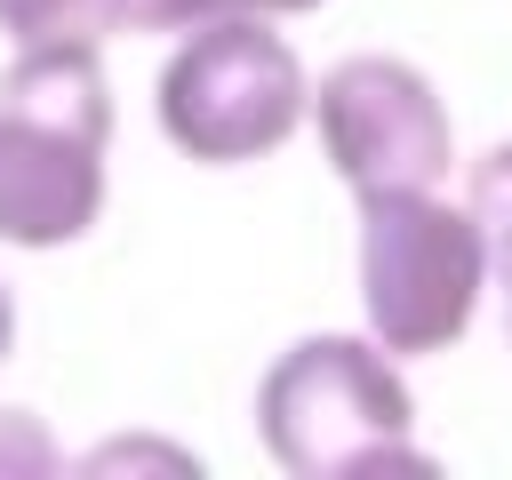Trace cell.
I'll return each instance as SVG.
<instances>
[{"mask_svg":"<svg viewBox=\"0 0 512 480\" xmlns=\"http://www.w3.org/2000/svg\"><path fill=\"white\" fill-rule=\"evenodd\" d=\"M112 88L104 48H16L0 72V240L64 248L104 216Z\"/></svg>","mask_w":512,"mask_h":480,"instance_id":"cell-1","label":"cell"},{"mask_svg":"<svg viewBox=\"0 0 512 480\" xmlns=\"http://www.w3.org/2000/svg\"><path fill=\"white\" fill-rule=\"evenodd\" d=\"M8 352H16V288L0 280V360H8Z\"/></svg>","mask_w":512,"mask_h":480,"instance_id":"cell-10","label":"cell"},{"mask_svg":"<svg viewBox=\"0 0 512 480\" xmlns=\"http://www.w3.org/2000/svg\"><path fill=\"white\" fill-rule=\"evenodd\" d=\"M264 456L296 480H352V472H432L416 440V392L400 352L352 328L296 336L256 384Z\"/></svg>","mask_w":512,"mask_h":480,"instance_id":"cell-2","label":"cell"},{"mask_svg":"<svg viewBox=\"0 0 512 480\" xmlns=\"http://www.w3.org/2000/svg\"><path fill=\"white\" fill-rule=\"evenodd\" d=\"M504 296H512V272H504Z\"/></svg>","mask_w":512,"mask_h":480,"instance_id":"cell-11","label":"cell"},{"mask_svg":"<svg viewBox=\"0 0 512 480\" xmlns=\"http://www.w3.org/2000/svg\"><path fill=\"white\" fill-rule=\"evenodd\" d=\"M0 472H64V448L32 408H0Z\"/></svg>","mask_w":512,"mask_h":480,"instance_id":"cell-9","label":"cell"},{"mask_svg":"<svg viewBox=\"0 0 512 480\" xmlns=\"http://www.w3.org/2000/svg\"><path fill=\"white\" fill-rule=\"evenodd\" d=\"M72 472H168V480H200V448L160 440V432H112V440L80 448Z\"/></svg>","mask_w":512,"mask_h":480,"instance_id":"cell-8","label":"cell"},{"mask_svg":"<svg viewBox=\"0 0 512 480\" xmlns=\"http://www.w3.org/2000/svg\"><path fill=\"white\" fill-rule=\"evenodd\" d=\"M152 104H160V136L184 160L232 168L296 136V120L312 112V72L288 48V32H272V16L232 8L176 32L152 80Z\"/></svg>","mask_w":512,"mask_h":480,"instance_id":"cell-3","label":"cell"},{"mask_svg":"<svg viewBox=\"0 0 512 480\" xmlns=\"http://www.w3.org/2000/svg\"><path fill=\"white\" fill-rule=\"evenodd\" d=\"M464 208L488 232V264L512 272V136H496L472 168H464Z\"/></svg>","mask_w":512,"mask_h":480,"instance_id":"cell-7","label":"cell"},{"mask_svg":"<svg viewBox=\"0 0 512 480\" xmlns=\"http://www.w3.org/2000/svg\"><path fill=\"white\" fill-rule=\"evenodd\" d=\"M240 0H0V32L16 48H104L112 32H192L208 16H232Z\"/></svg>","mask_w":512,"mask_h":480,"instance_id":"cell-6","label":"cell"},{"mask_svg":"<svg viewBox=\"0 0 512 480\" xmlns=\"http://www.w3.org/2000/svg\"><path fill=\"white\" fill-rule=\"evenodd\" d=\"M488 288V232L440 184L360 192V312L384 352H448Z\"/></svg>","mask_w":512,"mask_h":480,"instance_id":"cell-4","label":"cell"},{"mask_svg":"<svg viewBox=\"0 0 512 480\" xmlns=\"http://www.w3.org/2000/svg\"><path fill=\"white\" fill-rule=\"evenodd\" d=\"M312 120H320V144H328V160L352 192L448 184V160H456L448 96L432 88L424 64H408L392 48L336 56L312 88Z\"/></svg>","mask_w":512,"mask_h":480,"instance_id":"cell-5","label":"cell"}]
</instances>
